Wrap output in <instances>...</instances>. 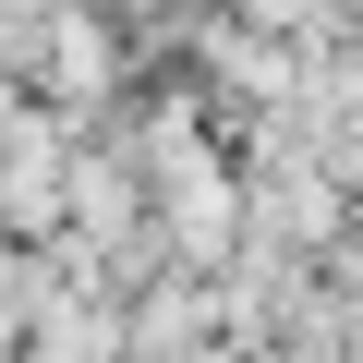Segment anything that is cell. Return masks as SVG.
Masks as SVG:
<instances>
[{
  "label": "cell",
  "instance_id": "obj_1",
  "mask_svg": "<svg viewBox=\"0 0 363 363\" xmlns=\"http://www.w3.org/2000/svg\"><path fill=\"white\" fill-rule=\"evenodd\" d=\"M37 37H49V85L61 97H97L109 85V37H85V13H49Z\"/></svg>",
  "mask_w": 363,
  "mask_h": 363
}]
</instances>
